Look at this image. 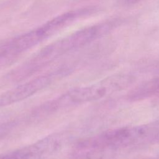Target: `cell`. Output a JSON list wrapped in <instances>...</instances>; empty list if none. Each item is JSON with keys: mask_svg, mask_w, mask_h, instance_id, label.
I'll return each mask as SVG.
<instances>
[{"mask_svg": "<svg viewBox=\"0 0 159 159\" xmlns=\"http://www.w3.org/2000/svg\"><path fill=\"white\" fill-rule=\"evenodd\" d=\"M142 0H120V2L124 5H132L135 4Z\"/></svg>", "mask_w": 159, "mask_h": 159, "instance_id": "3957f363", "label": "cell"}, {"mask_svg": "<svg viewBox=\"0 0 159 159\" xmlns=\"http://www.w3.org/2000/svg\"><path fill=\"white\" fill-rule=\"evenodd\" d=\"M50 80L47 76H42L26 82L0 94V107L19 102L30 97L47 86Z\"/></svg>", "mask_w": 159, "mask_h": 159, "instance_id": "7a4b0ae2", "label": "cell"}, {"mask_svg": "<svg viewBox=\"0 0 159 159\" xmlns=\"http://www.w3.org/2000/svg\"><path fill=\"white\" fill-rule=\"evenodd\" d=\"M131 83L129 76L125 75L109 77L93 84L73 89L68 93L66 98L73 102L92 101L122 90Z\"/></svg>", "mask_w": 159, "mask_h": 159, "instance_id": "6da1fadb", "label": "cell"}]
</instances>
